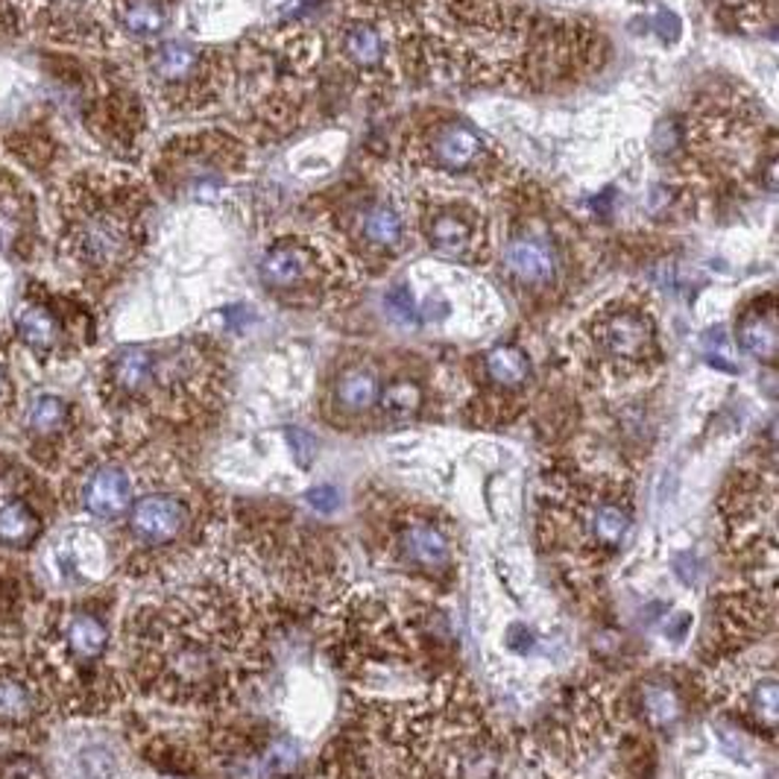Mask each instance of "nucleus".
Listing matches in <instances>:
<instances>
[{"label": "nucleus", "mask_w": 779, "mask_h": 779, "mask_svg": "<svg viewBox=\"0 0 779 779\" xmlns=\"http://www.w3.org/2000/svg\"><path fill=\"white\" fill-rule=\"evenodd\" d=\"M120 677L170 706L230 703L264 665V616L241 580L205 577L138 604L120 627Z\"/></svg>", "instance_id": "nucleus-1"}, {"label": "nucleus", "mask_w": 779, "mask_h": 779, "mask_svg": "<svg viewBox=\"0 0 779 779\" xmlns=\"http://www.w3.org/2000/svg\"><path fill=\"white\" fill-rule=\"evenodd\" d=\"M109 610L97 595H74L53 601L35 627L26 651L56 715L97 718L124 701Z\"/></svg>", "instance_id": "nucleus-2"}, {"label": "nucleus", "mask_w": 779, "mask_h": 779, "mask_svg": "<svg viewBox=\"0 0 779 779\" xmlns=\"http://www.w3.org/2000/svg\"><path fill=\"white\" fill-rule=\"evenodd\" d=\"M396 709L387 727L414 756L410 771L423 779H508L499 736L483 718L481 703L455 677Z\"/></svg>", "instance_id": "nucleus-3"}, {"label": "nucleus", "mask_w": 779, "mask_h": 779, "mask_svg": "<svg viewBox=\"0 0 779 779\" xmlns=\"http://www.w3.org/2000/svg\"><path fill=\"white\" fill-rule=\"evenodd\" d=\"M212 527V499L185 474L156 460L120 519L115 566L129 577L164 575L194 554Z\"/></svg>", "instance_id": "nucleus-4"}, {"label": "nucleus", "mask_w": 779, "mask_h": 779, "mask_svg": "<svg viewBox=\"0 0 779 779\" xmlns=\"http://www.w3.org/2000/svg\"><path fill=\"white\" fill-rule=\"evenodd\" d=\"M205 373L209 366L194 343L124 346L103 361L97 393L115 416L177 423L203 402Z\"/></svg>", "instance_id": "nucleus-5"}, {"label": "nucleus", "mask_w": 779, "mask_h": 779, "mask_svg": "<svg viewBox=\"0 0 779 779\" xmlns=\"http://www.w3.org/2000/svg\"><path fill=\"white\" fill-rule=\"evenodd\" d=\"M543 527L568 568L601 572L633 534V492L616 478L563 481L545 490Z\"/></svg>", "instance_id": "nucleus-6"}, {"label": "nucleus", "mask_w": 779, "mask_h": 779, "mask_svg": "<svg viewBox=\"0 0 779 779\" xmlns=\"http://www.w3.org/2000/svg\"><path fill=\"white\" fill-rule=\"evenodd\" d=\"M60 255L85 281H111L136 255V212L124 209L115 182L79 173L60 203Z\"/></svg>", "instance_id": "nucleus-7"}, {"label": "nucleus", "mask_w": 779, "mask_h": 779, "mask_svg": "<svg viewBox=\"0 0 779 779\" xmlns=\"http://www.w3.org/2000/svg\"><path fill=\"white\" fill-rule=\"evenodd\" d=\"M153 463L156 458H150V451L129 446L88 451L68 467L60 501L74 516L92 522H120Z\"/></svg>", "instance_id": "nucleus-8"}, {"label": "nucleus", "mask_w": 779, "mask_h": 779, "mask_svg": "<svg viewBox=\"0 0 779 779\" xmlns=\"http://www.w3.org/2000/svg\"><path fill=\"white\" fill-rule=\"evenodd\" d=\"M12 334L39 364H56L92 343L94 322L83 302L33 281L12 313Z\"/></svg>", "instance_id": "nucleus-9"}, {"label": "nucleus", "mask_w": 779, "mask_h": 779, "mask_svg": "<svg viewBox=\"0 0 779 779\" xmlns=\"http://www.w3.org/2000/svg\"><path fill=\"white\" fill-rule=\"evenodd\" d=\"M51 481L26 460L0 451V548H33L56 516Z\"/></svg>", "instance_id": "nucleus-10"}, {"label": "nucleus", "mask_w": 779, "mask_h": 779, "mask_svg": "<svg viewBox=\"0 0 779 779\" xmlns=\"http://www.w3.org/2000/svg\"><path fill=\"white\" fill-rule=\"evenodd\" d=\"M56 718L30 651L0 636V736L33 738Z\"/></svg>", "instance_id": "nucleus-11"}, {"label": "nucleus", "mask_w": 779, "mask_h": 779, "mask_svg": "<svg viewBox=\"0 0 779 779\" xmlns=\"http://www.w3.org/2000/svg\"><path fill=\"white\" fill-rule=\"evenodd\" d=\"M724 510V522L729 527V543L733 548L741 551H768L773 554V519H777V490L773 481L768 478V483L762 487V478L756 481H741L738 478L733 483V490L724 492L721 501Z\"/></svg>", "instance_id": "nucleus-12"}, {"label": "nucleus", "mask_w": 779, "mask_h": 779, "mask_svg": "<svg viewBox=\"0 0 779 779\" xmlns=\"http://www.w3.org/2000/svg\"><path fill=\"white\" fill-rule=\"evenodd\" d=\"M396 557L423 575H446L455 563V543L442 522L425 510H410L393 525Z\"/></svg>", "instance_id": "nucleus-13"}, {"label": "nucleus", "mask_w": 779, "mask_h": 779, "mask_svg": "<svg viewBox=\"0 0 779 779\" xmlns=\"http://www.w3.org/2000/svg\"><path fill=\"white\" fill-rule=\"evenodd\" d=\"M39 205L26 182L9 168H0V253L30 262L39 244Z\"/></svg>", "instance_id": "nucleus-14"}, {"label": "nucleus", "mask_w": 779, "mask_h": 779, "mask_svg": "<svg viewBox=\"0 0 779 779\" xmlns=\"http://www.w3.org/2000/svg\"><path fill=\"white\" fill-rule=\"evenodd\" d=\"M26 442L30 458L44 469H56L62 449H68L77 431V407L56 393H39L26 407Z\"/></svg>", "instance_id": "nucleus-15"}, {"label": "nucleus", "mask_w": 779, "mask_h": 779, "mask_svg": "<svg viewBox=\"0 0 779 779\" xmlns=\"http://www.w3.org/2000/svg\"><path fill=\"white\" fill-rule=\"evenodd\" d=\"M736 689H727V701L738 718L750 721L756 729L773 738L777 733V669L773 662H759L754 669L736 671Z\"/></svg>", "instance_id": "nucleus-16"}, {"label": "nucleus", "mask_w": 779, "mask_h": 779, "mask_svg": "<svg viewBox=\"0 0 779 779\" xmlns=\"http://www.w3.org/2000/svg\"><path fill=\"white\" fill-rule=\"evenodd\" d=\"M604 355L619 361V364H642L653 352V326L639 313H616L598 331Z\"/></svg>", "instance_id": "nucleus-17"}, {"label": "nucleus", "mask_w": 779, "mask_h": 779, "mask_svg": "<svg viewBox=\"0 0 779 779\" xmlns=\"http://www.w3.org/2000/svg\"><path fill=\"white\" fill-rule=\"evenodd\" d=\"M686 695L680 683H674L665 674L642 680L639 686V715H642L648 729H671L677 727L686 715Z\"/></svg>", "instance_id": "nucleus-18"}, {"label": "nucleus", "mask_w": 779, "mask_h": 779, "mask_svg": "<svg viewBox=\"0 0 779 779\" xmlns=\"http://www.w3.org/2000/svg\"><path fill=\"white\" fill-rule=\"evenodd\" d=\"M508 270L525 285L548 281L554 276V253L540 237L522 235L508 246Z\"/></svg>", "instance_id": "nucleus-19"}, {"label": "nucleus", "mask_w": 779, "mask_h": 779, "mask_svg": "<svg viewBox=\"0 0 779 779\" xmlns=\"http://www.w3.org/2000/svg\"><path fill=\"white\" fill-rule=\"evenodd\" d=\"M738 340H741V346H745L750 355L765 361V364H773V361H777L779 340L777 308H773V302L756 306L754 311L741 317V322H738Z\"/></svg>", "instance_id": "nucleus-20"}, {"label": "nucleus", "mask_w": 779, "mask_h": 779, "mask_svg": "<svg viewBox=\"0 0 779 779\" xmlns=\"http://www.w3.org/2000/svg\"><path fill=\"white\" fill-rule=\"evenodd\" d=\"M196 68H200V53L182 42L159 44V47L150 53V71H153V77H159L164 85L185 83V79L194 77Z\"/></svg>", "instance_id": "nucleus-21"}, {"label": "nucleus", "mask_w": 779, "mask_h": 779, "mask_svg": "<svg viewBox=\"0 0 779 779\" xmlns=\"http://www.w3.org/2000/svg\"><path fill=\"white\" fill-rule=\"evenodd\" d=\"M483 370H487V378L501 390H516L531 378V361L516 346L490 349L483 358Z\"/></svg>", "instance_id": "nucleus-22"}, {"label": "nucleus", "mask_w": 779, "mask_h": 779, "mask_svg": "<svg viewBox=\"0 0 779 779\" xmlns=\"http://www.w3.org/2000/svg\"><path fill=\"white\" fill-rule=\"evenodd\" d=\"M308 255L299 253L297 246H276L264 255L262 279L273 288H297L308 276Z\"/></svg>", "instance_id": "nucleus-23"}, {"label": "nucleus", "mask_w": 779, "mask_h": 779, "mask_svg": "<svg viewBox=\"0 0 779 779\" xmlns=\"http://www.w3.org/2000/svg\"><path fill=\"white\" fill-rule=\"evenodd\" d=\"M334 396H338L343 414H366L378 402V378L370 370H361V366L346 370L340 375Z\"/></svg>", "instance_id": "nucleus-24"}, {"label": "nucleus", "mask_w": 779, "mask_h": 779, "mask_svg": "<svg viewBox=\"0 0 779 779\" xmlns=\"http://www.w3.org/2000/svg\"><path fill=\"white\" fill-rule=\"evenodd\" d=\"M478 153H481V141H478V136L467 127L442 129L440 138H437V145H434V156H437V161L451 170L469 168V164L478 159Z\"/></svg>", "instance_id": "nucleus-25"}, {"label": "nucleus", "mask_w": 779, "mask_h": 779, "mask_svg": "<svg viewBox=\"0 0 779 779\" xmlns=\"http://www.w3.org/2000/svg\"><path fill=\"white\" fill-rule=\"evenodd\" d=\"M120 754L106 741H85L74 754V773L79 779H118Z\"/></svg>", "instance_id": "nucleus-26"}, {"label": "nucleus", "mask_w": 779, "mask_h": 779, "mask_svg": "<svg viewBox=\"0 0 779 779\" xmlns=\"http://www.w3.org/2000/svg\"><path fill=\"white\" fill-rule=\"evenodd\" d=\"M378 405H382V414L387 416L390 423H407L423 407V390L416 387L414 382H393L378 390Z\"/></svg>", "instance_id": "nucleus-27"}, {"label": "nucleus", "mask_w": 779, "mask_h": 779, "mask_svg": "<svg viewBox=\"0 0 779 779\" xmlns=\"http://www.w3.org/2000/svg\"><path fill=\"white\" fill-rule=\"evenodd\" d=\"M120 24L136 39H150L164 26V9L156 0H129L127 7L120 9Z\"/></svg>", "instance_id": "nucleus-28"}, {"label": "nucleus", "mask_w": 779, "mask_h": 779, "mask_svg": "<svg viewBox=\"0 0 779 779\" xmlns=\"http://www.w3.org/2000/svg\"><path fill=\"white\" fill-rule=\"evenodd\" d=\"M18 566L7 563L0 557V621L7 616H15L21 607H24V595H26V584L24 575L15 572Z\"/></svg>", "instance_id": "nucleus-29"}, {"label": "nucleus", "mask_w": 779, "mask_h": 779, "mask_svg": "<svg viewBox=\"0 0 779 779\" xmlns=\"http://www.w3.org/2000/svg\"><path fill=\"white\" fill-rule=\"evenodd\" d=\"M431 241L434 246L446 255H460L469 249V230L467 223H460L458 217H437L431 223Z\"/></svg>", "instance_id": "nucleus-30"}, {"label": "nucleus", "mask_w": 779, "mask_h": 779, "mask_svg": "<svg viewBox=\"0 0 779 779\" xmlns=\"http://www.w3.org/2000/svg\"><path fill=\"white\" fill-rule=\"evenodd\" d=\"M346 53L358 65H378L382 62V39L373 26H352L346 33Z\"/></svg>", "instance_id": "nucleus-31"}, {"label": "nucleus", "mask_w": 779, "mask_h": 779, "mask_svg": "<svg viewBox=\"0 0 779 779\" xmlns=\"http://www.w3.org/2000/svg\"><path fill=\"white\" fill-rule=\"evenodd\" d=\"M364 235L378 246H393L402 237V223L390 209H373L364 217Z\"/></svg>", "instance_id": "nucleus-32"}, {"label": "nucleus", "mask_w": 779, "mask_h": 779, "mask_svg": "<svg viewBox=\"0 0 779 779\" xmlns=\"http://www.w3.org/2000/svg\"><path fill=\"white\" fill-rule=\"evenodd\" d=\"M0 779H47V773L33 756L0 754Z\"/></svg>", "instance_id": "nucleus-33"}, {"label": "nucleus", "mask_w": 779, "mask_h": 779, "mask_svg": "<svg viewBox=\"0 0 779 779\" xmlns=\"http://www.w3.org/2000/svg\"><path fill=\"white\" fill-rule=\"evenodd\" d=\"M15 405H18L15 382H12V375H9L7 364H3V358H0V423L15 410Z\"/></svg>", "instance_id": "nucleus-34"}, {"label": "nucleus", "mask_w": 779, "mask_h": 779, "mask_svg": "<svg viewBox=\"0 0 779 779\" xmlns=\"http://www.w3.org/2000/svg\"><path fill=\"white\" fill-rule=\"evenodd\" d=\"M308 504H311L317 513H322V516H331L334 510H338V504H340V495H338V490L334 487H313L311 492H308Z\"/></svg>", "instance_id": "nucleus-35"}, {"label": "nucleus", "mask_w": 779, "mask_h": 779, "mask_svg": "<svg viewBox=\"0 0 779 779\" xmlns=\"http://www.w3.org/2000/svg\"><path fill=\"white\" fill-rule=\"evenodd\" d=\"M18 33V12L12 0H0V42Z\"/></svg>", "instance_id": "nucleus-36"}, {"label": "nucleus", "mask_w": 779, "mask_h": 779, "mask_svg": "<svg viewBox=\"0 0 779 779\" xmlns=\"http://www.w3.org/2000/svg\"><path fill=\"white\" fill-rule=\"evenodd\" d=\"M288 440L294 442V449H297L299 463H308V458L313 455V440H311V437H308L306 431H290Z\"/></svg>", "instance_id": "nucleus-37"}, {"label": "nucleus", "mask_w": 779, "mask_h": 779, "mask_svg": "<svg viewBox=\"0 0 779 779\" xmlns=\"http://www.w3.org/2000/svg\"><path fill=\"white\" fill-rule=\"evenodd\" d=\"M390 308L402 317V320H414V308H410V299L405 297V294H393V299H390Z\"/></svg>", "instance_id": "nucleus-38"}, {"label": "nucleus", "mask_w": 779, "mask_h": 779, "mask_svg": "<svg viewBox=\"0 0 779 779\" xmlns=\"http://www.w3.org/2000/svg\"><path fill=\"white\" fill-rule=\"evenodd\" d=\"M680 33V24L677 18L671 15V12H665V15H660V35L662 39H669V42H674Z\"/></svg>", "instance_id": "nucleus-39"}, {"label": "nucleus", "mask_w": 779, "mask_h": 779, "mask_svg": "<svg viewBox=\"0 0 779 779\" xmlns=\"http://www.w3.org/2000/svg\"><path fill=\"white\" fill-rule=\"evenodd\" d=\"M689 625H692V616H686V612H680L677 625L669 627V636H671V639H680V636H683V633H686V630H689Z\"/></svg>", "instance_id": "nucleus-40"}]
</instances>
